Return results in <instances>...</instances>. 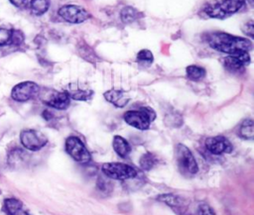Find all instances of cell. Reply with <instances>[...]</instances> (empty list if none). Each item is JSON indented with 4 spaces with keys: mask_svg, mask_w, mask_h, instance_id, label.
<instances>
[{
    "mask_svg": "<svg viewBox=\"0 0 254 215\" xmlns=\"http://www.w3.org/2000/svg\"><path fill=\"white\" fill-rule=\"evenodd\" d=\"M207 43L212 49L228 54L249 53L252 50L251 41L223 32L209 34L207 36Z\"/></svg>",
    "mask_w": 254,
    "mask_h": 215,
    "instance_id": "6da1fadb",
    "label": "cell"
},
{
    "mask_svg": "<svg viewBox=\"0 0 254 215\" xmlns=\"http://www.w3.org/2000/svg\"><path fill=\"white\" fill-rule=\"evenodd\" d=\"M245 0H221L220 2L209 3L205 6L204 12L211 18L223 19L238 12L244 5Z\"/></svg>",
    "mask_w": 254,
    "mask_h": 215,
    "instance_id": "7a4b0ae2",
    "label": "cell"
},
{
    "mask_svg": "<svg viewBox=\"0 0 254 215\" xmlns=\"http://www.w3.org/2000/svg\"><path fill=\"white\" fill-rule=\"evenodd\" d=\"M123 118L128 125L139 130H147L156 118V113L150 107H141L138 110L127 111Z\"/></svg>",
    "mask_w": 254,
    "mask_h": 215,
    "instance_id": "3957f363",
    "label": "cell"
},
{
    "mask_svg": "<svg viewBox=\"0 0 254 215\" xmlns=\"http://www.w3.org/2000/svg\"><path fill=\"white\" fill-rule=\"evenodd\" d=\"M176 159L182 173L186 175H192L198 171L197 162L187 146L183 144H178L176 146Z\"/></svg>",
    "mask_w": 254,
    "mask_h": 215,
    "instance_id": "277c9868",
    "label": "cell"
},
{
    "mask_svg": "<svg viewBox=\"0 0 254 215\" xmlns=\"http://www.w3.org/2000/svg\"><path fill=\"white\" fill-rule=\"evenodd\" d=\"M101 169L104 175L116 180H128L137 175V170L133 166L122 162H106Z\"/></svg>",
    "mask_w": 254,
    "mask_h": 215,
    "instance_id": "5b68a950",
    "label": "cell"
},
{
    "mask_svg": "<svg viewBox=\"0 0 254 215\" xmlns=\"http://www.w3.org/2000/svg\"><path fill=\"white\" fill-rule=\"evenodd\" d=\"M41 101L58 110H64L69 106L70 98L65 91H58L55 89H41L38 95Z\"/></svg>",
    "mask_w": 254,
    "mask_h": 215,
    "instance_id": "8992f818",
    "label": "cell"
},
{
    "mask_svg": "<svg viewBox=\"0 0 254 215\" xmlns=\"http://www.w3.org/2000/svg\"><path fill=\"white\" fill-rule=\"evenodd\" d=\"M64 148L66 153L79 163H88L91 160L90 153L83 144V142L75 136H69L65 140Z\"/></svg>",
    "mask_w": 254,
    "mask_h": 215,
    "instance_id": "52a82bcc",
    "label": "cell"
},
{
    "mask_svg": "<svg viewBox=\"0 0 254 215\" xmlns=\"http://www.w3.org/2000/svg\"><path fill=\"white\" fill-rule=\"evenodd\" d=\"M20 142L26 150L36 152L47 145L48 138L39 130L25 129L20 134Z\"/></svg>",
    "mask_w": 254,
    "mask_h": 215,
    "instance_id": "ba28073f",
    "label": "cell"
},
{
    "mask_svg": "<svg viewBox=\"0 0 254 215\" xmlns=\"http://www.w3.org/2000/svg\"><path fill=\"white\" fill-rule=\"evenodd\" d=\"M41 88L34 81H23L16 84L11 91V98L17 102H26L39 95Z\"/></svg>",
    "mask_w": 254,
    "mask_h": 215,
    "instance_id": "9c48e42d",
    "label": "cell"
},
{
    "mask_svg": "<svg viewBox=\"0 0 254 215\" xmlns=\"http://www.w3.org/2000/svg\"><path fill=\"white\" fill-rule=\"evenodd\" d=\"M59 16L64 21L71 24H79L86 21L90 14L81 6L77 5H64L58 11Z\"/></svg>",
    "mask_w": 254,
    "mask_h": 215,
    "instance_id": "30bf717a",
    "label": "cell"
},
{
    "mask_svg": "<svg viewBox=\"0 0 254 215\" xmlns=\"http://www.w3.org/2000/svg\"><path fill=\"white\" fill-rule=\"evenodd\" d=\"M205 149L208 153L219 156L224 153H230L232 151V145L230 141L224 136H213L205 140Z\"/></svg>",
    "mask_w": 254,
    "mask_h": 215,
    "instance_id": "8fae6325",
    "label": "cell"
},
{
    "mask_svg": "<svg viewBox=\"0 0 254 215\" xmlns=\"http://www.w3.org/2000/svg\"><path fill=\"white\" fill-rule=\"evenodd\" d=\"M158 200L170 206L178 215H189V204L188 201L176 194L168 193L158 196Z\"/></svg>",
    "mask_w": 254,
    "mask_h": 215,
    "instance_id": "7c38bea8",
    "label": "cell"
},
{
    "mask_svg": "<svg viewBox=\"0 0 254 215\" xmlns=\"http://www.w3.org/2000/svg\"><path fill=\"white\" fill-rule=\"evenodd\" d=\"M249 62L250 56L248 53L228 54L223 58V66L229 72H238L242 70L243 67Z\"/></svg>",
    "mask_w": 254,
    "mask_h": 215,
    "instance_id": "4fadbf2b",
    "label": "cell"
},
{
    "mask_svg": "<svg viewBox=\"0 0 254 215\" xmlns=\"http://www.w3.org/2000/svg\"><path fill=\"white\" fill-rule=\"evenodd\" d=\"M70 99L77 101H87L93 95V91L78 82L69 83L64 90Z\"/></svg>",
    "mask_w": 254,
    "mask_h": 215,
    "instance_id": "5bb4252c",
    "label": "cell"
},
{
    "mask_svg": "<svg viewBox=\"0 0 254 215\" xmlns=\"http://www.w3.org/2000/svg\"><path fill=\"white\" fill-rule=\"evenodd\" d=\"M29 161L28 153L20 148H14L8 153L7 162L11 168L20 169L27 165Z\"/></svg>",
    "mask_w": 254,
    "mask_h": 215,
    "instance_id": "9a60e30c",
    "label": "cell"
},
{
    "mask_svg": "<svg viewBox=\"0 0 254 215\" xmlns=\"http://www.w3.org/2000/svg\"><path fill=\"white\" fill-rule=\"evenodd\" d=\"M103 96L109 103L119 108L126 106L130 101V97L126 94L125 91L121 89H109L104 92Z\"/></svg>",
    "mask_w": 254,
    "mask_h": 215,
    "instance_id": "2e32d148",
    "label": "cell"
},
{
    "mask_svg": "<svg viewBox=\"0 0 254 215\" xmlns=\"http://www.w3.org/2000/svg\"><path fill=\"white\" fill-rule=\"evenodd\" d=\"M112 147L115 153L121 157V158H126L129 156L131 153V146L130 144L121 136H114L113 141H112Z\"/></svg>",
    "mask_w": 254,
    "mask_h": 215,
    "instance_id": "e0dca14e",
    "label": "cell"
},
{
    "mask_svg": "<svg viewBox=\"0 0 254 215\" xmlns=\"http://www.w3.org/2000/svg\"><path fill=\"white\" fill-rule=\"evenodd\" d=\"M22 202L14 197L6 198L3 202V211L6 215H16L20 210H22Z\"/></svg>",
    "mask_w": 254,
    "mask_h": 215,
    "instance_id": "ac0fdd59",
    "label": "cell"
},
{
    "mask_svg": "<svg viewBox=\"0 0 254 215\" xmlns=\"http://www.w3.org/2000/svg\"><path fill=\"white\" fill-rule=\"evenodd\" d=\"M187 77L191 81H200L206 75V70L199 65L190 64L186 68Z\"/></svg>",
    "mask_w": 254,
    "mask_h": 215,
    "instance_id": "d6986e66",
    "label": "cell"
},
{
    "mask_svg": "<svg viewBox=\"0 0 254 215\" xmlns=\"http://www.w3.org/2000/svg\"><path fill=\"white\" fill-rule=\"evenodd\" d=\"M50 4L51 0H31L29 1V8L33 15L41 16L48 11Z\"/></svg>",
    "mask_w": 254,
    "mask_h": 215,
    "instance_id": "ffe728a7",
    "label": "cell"
},
{
    "mask_svg": "<svg viewBox=\"0 0 254 215\" xmlns=\"http://www.w3.org/2000/svg\"><path fill=\"white\" fill-rule=\"evenodd\" d=\"M239 137L244 140H253L254 123L252 119H245L239 127Z\"/></svg>",
    "mask_w": 254,
    "mask_h": 215,
    "instance_id": "44dd1931",
    "label": "cell"
},
{
    "mask_svg": "<svg viewBox=\"0 0 254 215\" xmlns=\"http://www.w3.org/2000/svg\"><path fill=\"white\" fill-rule=\"evenodd\" d=\"M158 161H159V160L155 154H153L151 152H146L145 154H143L141 156L139 164L142 169L150 170L158 163Z\"/></svg>",
    "mask_w": 254,
    "mask_h": 215,
    "instance_id": "7402d4cb",
    "label": "cell"
},
{
    "mask_svg": "<svg viewBox=\"0 0 254 215\" xmlns=\"http://www.w3.org/2000/svg\"><path fill=\"white\" fill-rule=\"evenodd\" d=\"M140 17H141V13L137 11L135 8L130 6L124 7L120 12V18L122 22L125 24H130L136 21L137 19H139Z\"/></svg>",
    "mask_w": 254,
    "mask_h": 215,
    "instance_id": "603a6c76",
    "label": "cell"
},
{
    "mask_svg": "<svg viewBox=\"0 0 254 215\" xmlns=\"http://www.w3.org/2000/svg\"><path fill=\"white\" fill-rule=\"evenodd\" d=\"M96 186L97 188L103 192V193H110L113 189V183L111 181V178L107 177L106 175H101L97 178V182H96Z\"/></svg>",
    "mask_w": 254,
    "mask_h": 215,
    "instance_id": "cb8c5ba5",
    "label": "cell"
},
{
    "mask_svg": "<svg viewBox=\"0 0 254 215\" xmlns=\"http://www.w3.org/2000/svg\"><path fill=\"white\" fill-rule=\"evenodd\" d=\"M13 29L0 27V47H11L13 39Z\"/></svg>",
    "mask_w": 254,
    "mask_h": 215,
    "instance_id": "d4e9b609",
    "label": "cell"
},
{
    "mask_svg": "<svg viewBox=\"0 0 254 215\" xmlns=\"http://www.w3.org/2000/svg\"><path fill=\"white\" fill-rule=\"evenodd\" d=\"M153 58V54L149 50H141L137 54V60L142 64H151Z\"/></svg>",
    "mask_w": 254,
    "mask_h": 215,
    "instance_id": "484cf974",
    "label": "cell"
},
{
    "mask_svg": "<svg viewBox=\"0 0 254 215\" xmlns=\"http://www.w3.org/2000/svg\"><path fill=\"white\" fill-rule=\"evenodd\" d=\"M176 122H178V124H179L180 126H181L182 123H183V118L181 117V115H180L179 113L173 112V113L167 115V117H166V123H167L169 126H171V127H178V125H177Z\"/></svg>",
    "mask_w": 254,
    "mask_h": 215,
    "instance_id": "4316f807",
    "label": "cell"
},
{
    "mask_svg": "<svg viewBox=\"0 0 254 215\" xmlns=\"http://www.w3.org/2000/svg\"><path fill=\"white\" fill-rule=\"evenodd\" d=\"M197 215H215V212L208 204L200 203L197 207Z\"/></svg>",
    "mask_w": 254,
    "mask_h": 215,
    "instance_id": "83f0119b",
    "label": "cell"
},
{
    "mask_svg": "<svg viewBox=\"0 0 254 215\" xmlns=\"http://www.w3.org/2000/svg\"><path fill=\"white\" fill-rule=\"evenodd\" d=\"M242 31L244 34H246L247 36H249L251 39L253 38V33H254V22L251 20L249 22H247L246 24H244L242 26Z\"/></svg>",
    "mask_w": 254,
    "mask_h": 215,
    "instance_id": "f1b7e54d",
    "label": "cell"
},
{
    "mask_svg": "<svg viewBox=\"0 0 254 215\" xmlns=\"http://www.w3.org/2000/svg\"><path fill=\"white\" fill-rule=\"evenodd\" d=\"M10 3L18 9H27L29 7L28 0H9Z\"/></svg>",
    "mask_w": 254,
    "mask_h": 215,
    "instance_id": "f546056e",
    "label": "cell"
},
{
    "mask_svg": "<svg viewBox=\"0 0 254 215\" xmlns=\"http://www.w3.org/2000/svg\"><path fill=\"white\" fill-rule=\"evenodd\" d=\"M42 115H43V117L45 118V120H47V121H50V120L54 117V114H53L52 111H50V110H45Z\"/></svg>",
    "mask_w": 254,
    "mask_h": 215,
    "instance_id": "4dcf8cb0",
    "label": "cell"
},
{
    "mask_svg": "<svg viewBox=\"0 0 254 215\" xmlns=\"http://www.w3.org/2000/svg\"><path fill=\"white\" fill-rule=\"evenodd\" d=\"M16 215H31V214H29L27 211H25V210H20Z\"/></svg>",
    "mask_w": 254,
    "mask_h": 215,
    "instance_id": "1f68e13d",
    "label": "cell"
},
{
    "mask_svg": "<svg viewBox=\"0 0 254 215\" xmlns=\"http://www.w3.org/2000/svg\"><path fill=\"white\" fill-rule=\"evenodd\" d=\"M246 1H247V2H249L250 4H252V3H253V0H245V2H246Z\"/></svg>",
    "mask_w": 254,
    "mask_h": 215,
    "instance_id": "d6a6232c",
    "label": "cell"
}]
</instances>
